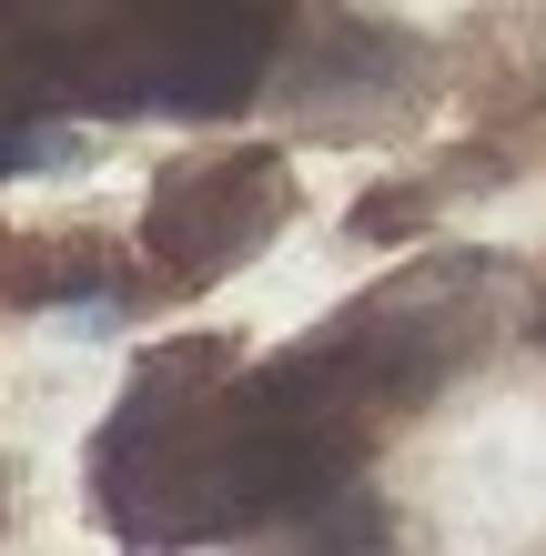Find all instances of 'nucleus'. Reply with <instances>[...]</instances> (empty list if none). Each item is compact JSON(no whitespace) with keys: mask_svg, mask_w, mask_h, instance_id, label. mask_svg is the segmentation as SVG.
<instances>
[{"mask_svg":"<svg viewBox=\"0 0 546 556\" xmlns=\"http://www.w3.org/2000/svg\"><path fill=\"white\" fill-rule=\"evenodd\" d=\"M283 203H294V182H283L274 152L173 162L163 192H152V213H142V243L163 253V283H213L283 223Z\"/></svg>","mask_w":546,"mask_h":556,"instance_id":"nucleus-1","label":"nucleus"},{"mask_svg":"<svg viewBox=\"0 0 546 556\" xmlns=\"http://www.w3.org/2000/svg\"><path fill=\"white\" fill-rule=\"evenodd\" d=\"M294 536H304V556H374L395 527H384V496H365V485L344 476V485H325V496L294 516Z\"/></svg>","mask_w":546,"mask_h":556,"instance_id":"nucleus-2","label":"nucleus"},{"mask_svg":"<svg viewBox=\"0 0 546 556\" xmlns=\"http://www.w3.org/2000/svg\"><path fill=\"white\" fill-rule=\"evenodd\" d=\"M81 132L72 122H51V112H0V182L11 173H51V162H72Z\"/></svg>","mask_w":546,"mask_h":556,"instance_id":"nucleus-3","label":"nucleus"},{"mask_svg":"<svg viewBox=\"0 0 546 556\" xmlns=\"http://www.w3.org/2000/svg\"><path fill=\"white\" fill-rule=\"evenodd\" d=\"M426 203H435V192H365V203H355V233L365 243H395V233L426 223Z\"/></svg>","mask_w":546,"mask_h":556,"instance_id":"nucleus-4","label":"nucleus"}]
</instances>
